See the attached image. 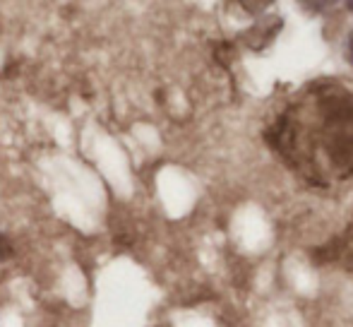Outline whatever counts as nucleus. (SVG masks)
<instances>
[{"mask_svg":"<svg viewBox=\"0 0 353 327\" xmlns=\"http://www.w3.org/2000/svg\"><path fill=\"white\" fill-rule=\"evenodd\" d=\"M14 255V248L12 244H10V239L8 236L0 231V262H5V260H10V257Z\"/></svg>","mask_w":353,"mask_h":327,"instance_id":"nucleus-4","label":"nucleus"},{"mask_svg":"<svg viewBox=\"0 0 353 327\" xmlns=\"http://www.w3.org/2000/svg\"><path fill=\"white\" fill-rule=\"evenodd\" d=\"M346 8H349L351 12H353V0H349V3H346Z\"/></svg>","mask_w":353,"mask_h":327,"instance_id":"nucleus-6","label":"nucleus"},{"mask_svg":"<svg viewBox=\"0 0 353 327\" xmlns=\"http://www.w3.org/2000/svg\"><path fill=\"white\" fill-rule=\"evenodd\" d=\"M238 3H241V8H243V10H248V12L257 14V12H262V10L270 8L272 0H238Z\"/></svg>","mask_w":353,"mask_h":327,"instance_id":"nucleus-3","label":"nucleus"},{"mask_svg":"<svg viewBox=\"0 0 353 327\" xmlns=\"http://www.w3.org/2000/svg\"><path fill=\"white\" fill-rule=\"evenodd\" d=\"M270 147L312 183L353 176V94L317 84L265 130Z\"/></svg>","mask_w":353,"mask_h":327,"instance_id":"nucleus-1","label":"nucleus"},{"mask_svg":"<svg viewBox=\"0 0 353 327\" xmlns=\"http://www.w3.org/2000/svg\"><path fill=\"white\" fill-rule=\"evenodd\" d=\"M349 56L353 58V32H351V37H349Z\"/></svg>","mask_w":353,"mask_h":327,"instance_id":"nucleus-5","label":"nucleus"},{"mask_svg":"<svg viewBox=\"0 0 353 327\" xmlns=\"http://www.w3.org/2000/svg\"><path fill=\"white\" fill-rule=\"evenodd\" d=\"M315 257L320 262H325V265H344L346 270L353 272V224L349 226V231H346L341 239H334L327 248H322V250L315 252Z\"/></svg>","mask_w":353,"mask_h":327,"instance_id":"nucleus-2","label":"nucleus"}]
</instances>
